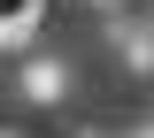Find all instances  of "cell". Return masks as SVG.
I'll use <instances>...</instances> for the list:
<instances>
[{
  "label": "cell",
  "instance_id": "obj_1",
  "mask_svg": "<svg viewBox=\"0 0 154 138\" xmlns=\"http://www.w3.org/2000/svg\"><path fill=\"white\" fill-rule=\"evenodd\" d=\"M31 16H38V0H0V39H8V31H23Z\"/></svg>",
  "mask_w": 154,
  "mask_h": 138
}]
</instances>
